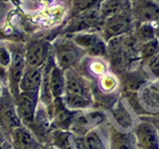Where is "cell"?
Masks as SVG:
<instances>
[{
	"label": "cell",
	"mask_w": 159,
	"mask_h": 149,
	"mask_svg": "<svg viewBox=\"0 0 159 149\" xmlns=\"http://www.w3.org/2000/svg\"><path fill=\"white\" fill-rule=\"evenodd\" d=\"M52 53L55 62L64 71L79 69L87 53L73 41L69 34L59 35L52 42Z\"/></svg>",
	"instance_id": "cell-1"
},
{
	"label": "cell",
	"mask_w": 159,
	"mask_h": 149,
	"mask_svg": "<svg viewBox=\"0 0 159 149\" xmlns=\"http://www.w3.org/2000/svg\"><path fill=\"white\" fill-rule=\"evenodd\" d=\"M106 21L98 7L89 8L79 13L69 15L60 35L75 34L81 32H101Z\"/></svg>",
	"instance_id": "cell-2"
},
{
	"label": "cell",
	"mask_w": 159,
	"mask_h": 149,
	"mask_svg": "<svg viewBox=\"0 0 159 149\" xmlns=\"http://www.w3.org/2000/svg\"><path fill=\"white\" fill-rule=\"evenodd\" d=\"M11 54V62L8 69V88L13 97L20 93V82L26 69L25 43L5 42Z\"/></svg>",
	"instance_id": "cell-3"
},
{
	"label": "cell",
	"mask_w": 159,
	"mask_h": 149,
	"mask_svg": "<svg viewBox=\"0 0 159 149\" xmlns=\"http://www.w3.org/2000/svg\"><path fill=\"white\" fill-rule=\"evenodd\" d=\"M52 54V42L42 36L30 37L25 42L26 67L43 68Z\"/></svg>",
	"instance_id": "cell-4"
},
{
	"label": "cell",
	"mask_w": 159,
	"mask_h": 149,
	"mask_svg": "<svg viewBox=\"0 0 159 149\" xmlns=\"http://www.w3.org/2000/svg\"><path fill=\"white\" fill-rule=\"evenodd\" d=\"M23 124L17 114L15 101L9 88H2L0 96V130L10 141L11 132Z\"/></svg>",
	"instance_id": "cell-5"
},
{
	"label": "cell",
	"mask_w": 159,
	"mask_h": 149,
	"mask_svg": "<svg viewBox=\"0 0 159 149\" xmlns=\"http://www.w3.org/2000/svg\"><path fill=\"white\" fill-rule=\"evenodd\" d=\"M134 27H135V23L133 21L130 10H127L106 19L99 33L104 41L107 43L109 40L113 38L129 34Z\"/></svg>",
	"instance_id": "cell-6"
},
{
	"label": "cell",
	"mask_w": 159,
	"mask_h": 149,
	"mask_svg": "<svg viewBox=\"0 0 159 149\" xmlns=\"http://www.w3.org/2000/svg\"><path fill=\"white\" fill-rule=\"evenodd\" d=\"M69 35L73 41L87 53V56L104 58L107 55V43L99 32H81Z\"/></svg>",
	"instance_id": "cell-7"
},
{
	"label": "cell",
	"mask_w": 159,
	"mask_h": 149,
	"mask_svg": "<svg viewBox=\"0 0 159 149\" xmlns=\"http://www.w3.org/2000/svg\"><path fill=\"white\" fill-rule=\"evenodd\" d=\"M81 112L82 111H73L68 108L62 97L54 98L52 107L48 111L52 129L70 130L75 119Z\"/></svg>",
	"instance_id": "cell-8"
},
{
	"label": "cell",
	"mask_w": 159,
	"mask_h": 149,
	"mask_svg": "<svg viewBox=\"0 0 159 149\" xmlns=\"http://www.w3.org/2000/svg\"><path fill=\"white\" fill-rule=\"evenodd\" d=\"M66 88L65 93L79 96L93 101V86L91 81L77 69H70L65 71Z\"/></svg>",
	"instance_id": "cell-9"
},
{
	"label": "cell",
	"mask_w": 159,
	"mask_h": 149,
	"mask_svg": "<svg viewBox=\"0 0 159 149\" xmlns=\"http://www.w3.org/2000/svg\"><path fill=\"white\" fill-rule=\"evenodd\" d=\"M132 133L138 149H159V131L154 123L140 120L134 125Z\"/></svg>",
	"instance_id": "cell-10"
},
{
	"label": "cell",
	"mask_w": 159,
	"mask_h": 149,
	"mask_svg": "<svg viewBox=\"0 0 159 149\" xmlns=\"http://www.w3.org/2000/svg\"><path fill=\"white\" fill-rule=\"evenodd\" d=\"M130 13L137 24L159 21V3L154 0H130Z\"/></svg>",
	"instance_id": "cell-11"
},
{
	"label": "cell",
	"mask_w": 159,
	"mask_h": 149,
	"mask_svg": "<svg viewBox=\"0 0 159 149\" xmlns=\"http://www.w3.org/2000/svg\"><path fill=\"white\" fill-rule=\"evenodd\" d=\"M25 127H27L31 131L34 137L41 144L50 142L51 133L53 131L51 127V120H50L47 108L41 102L38 106L34 119Z\"/></svg>",
	"instance_id": "cell-12"
},
{
	"label": "cell",
	"mask_w": 159,
	"mask_h": 149,
	"mask_svg": "<svg viewBox=\"0 0 159 149\" xmlns=\"http://www.w3.org/2000/svg\"><path fill=\"white\" fill-rule=\"evenodd\" d=\"M14 101L20 120L24 126H26L35 117L40 103V96L20 92L18 96L14 97Z\"/></svg>",
	"instance_id": "cell-13"
},
{
	"label": "cell",
	"mask_w": 159,
	"mask_h": 149,
	"mask_svg": "<svg viewBox=\"0 0 159 149\" xmlns=\"http://www.w3.org/2000/svg\"><path fill=\"white\" fill-rule=\"evenodd\" d=\"M111 117L114 123L113 126L121 132H131L136 124L133 112L123 99L119 101L111 109Z\"/></svg>",
	"instance_id": "cell-14"
},
{
	"label": "cell",
	"mask_w": 159,
	"mask_h": 149,
	"mask_svg": "<svg viewBox=\"0 0 159 149\" xmlns=\"http://www.w3.org/2000/svg\"><path fill=\"white\" fill-rule=\"evenodd\" d=\"M77 149H108V138L101 129L93 127L84 136H76Z\"/></svg>",
	"instance_id": "cell-15"
},
{
	"label": "cell",
	"mask_w": 159,
	"mask_h": 149,
	"mask_svg": "<svg viewBox=\"0 0 159 149\" xmlns=\"http://www.w3.org/2000/svg\"><path fill=\"white\" fill-rule=\"evenodd\" d=\"M138 101L145 111L159 112V84L148 83L139 88Z\"/></svg>",
	"instance_id": "cell-16"
},
{
	"label": "cell",
	"mask_w": 159,
	"mask_h": 149,
	"mask_svg": "<svg viewBox=\"0 0 159 149\" xmlns=\"http://www.w3.org/2000/svg\"><path fill=\"white\" fill-rule=\"evenodd\" d=\"M10 142L13 149H42L44 144L40 143L27 127L20 126L10 134Z\"/></svg>",
	"instance_id": "cell-17"
},
{
	"label": "cell",
	"mask_w": 159,
	"mask_h": 149,
	"mask_svg": "<svg viewBox=\"0 0 159 149\" xmlns=\"http://www.w3.org/2000/svg\"><path fill=\"white\" fill-rule=\"evenodd\" d=\"M43 68L33 69L26 67L21 82H20V92L39 94L40 96Z\"/></svg>",
	"instance_id": "cell-18"
},
{
	"label": "cell",
	"mask_w": 159,
	"mask_h": 149,
	"mask_svg": "<svg viewBox=\"0 0 159 149\" xmlns=\"http://www.w3.org/2000/svg\"><path fill=\"white\" fill-rule=\"evenodd\" d=\"M108 149H137L132 131L121 132L112 127L108 137Z\"/></svg>",
	"instance_id": "cell-19"
},
{
	"label": "cell",
	"mask_w": 159,
	"mask_h": 149,
	"mask_svg": "<svg viewBox=\"0 0 159 149\" xmlns=\"http://www.w3.org/2000/svg\"><path fill=\"white\" fill-rule=\"evenodd\" d=\"M65 88H66L65 71L55 63L50 72V88L53 97H62L65 93Z\"/></svg>",
	"instance_id": "cell-20"
},
{
	"label": "cell",
	"mask_w": 159,
	"mask_h": 149,
	"mask_svg": "<svg viewBox=\"0 0 159 149\" xmlns=\"http://www.w3.org/2000/svg\"><path fill=\"white\" fill-rule=\"evenodd\" d=\"M50 143L58 149H77L76 135L70 130L54 129L51 133Z\"/></svg>",
	"instance_id": "cell-21"
},
{
	"label": "cell",
	"mask_w": 159,
	"mask_h": 149,
	"mask_svg": "<svg viewBox=\"0 0 159 149\" xmlns=\"http://www.w3.org/2000/svg\"><path fill=\"white\" fill-rule=\"evenodd\" d=\"M80 66H84L89 76L97 79L108 73V63L104 60V58H93L86 56Z\"/></svg>",
	"instance_id": "cell-22"
},
{
	"label": "cell",
	"mask_w": 159,
	"mask_h": 149,
	"mask_svg": "<svg viewBox=\"0 0 159 149\" xmlns=\"http://www.w3.org/2000/svg\"><path fill=\"white\" fill-rule=\"evenodd\" d=\"M98 9L102 16L107 19L122 11L130 10V0H103Z\"/></svg>",
	"instance_id": "cell-23"
},
{
	"label": "cell",
	"mask_w": 159,
	"mask_h": 149,
	"mask_svg": "<svg viewBox=\"0 0 159 149\" xmlns=\"http://www.w3.org/2000/svg\"><path fill=\"white\" fill-rule=\"evenodd\" d=\"M11 62V54L4 41H0V86L8 88V69Z\"/></svg>",
	"instance_id": "cell-24"
},
{
	"label": "cell",
	"mask_w": 159,
	"mask_h": 149,
	"mask_svg": "<svg viewBox=\"0 0 159 149\" xmlns=\"http://www.w3.org/2000/svg\"><path fill=\"white\" fill-rule=\"evenodd\" d=\"M98 86L99 91L102 93L109 94L113 93L118 88V79L111 73H107L101 78H98Z\"/></svg>",
	"instance_id": "cell-25"
},
{
	"label": "cell",
	"mask_w": 159,
	"mask_h": 149,
	"mask_svg": "<svg viewBox=\"0 0 159 149\" xmlns=\"http://www.w3.org/2000/svg\"><path fill=\"white\" fill-rule=\"evenodd\" d=\"M135 38L137 41L142 44L150 41L155 37V28L153 23H142L138 24L135 30Z\"/></svg>",
	"instance_id": "cell-26"
},
{
	"label": "cell",
	"mask_w": 159,
	"mask_h": 149,
	"mask_svg": "<svg viewBox=\"0 0 159 149\" xmlns=\"http://www.w3.org/2000/svg\"><path fill=\"white\" fill-rule=\"evenodd\" d=\"M139 54H140V58L144 61L159 54V40L157 38H154L150 41L140 44Z\"/></svg>",
	"instance_id": "cell-27"
},
{
	"label": "cell",
	"mask_w": 159,
	"mask_h": 149,
	"mask_svg": "<svg viewBox=\"0 0 159 149\" xmlns=\"http://www.w3.org/2000/svg\"><path fill=\"white\" fill-rule=\"evenodd\" d=\"M146 66L151 74L156 79H159V54L146 60Z\"/></svg>",
	"instance_id": "cell-28"
},
{
	"label": "cell",
	"mask_w": 159,
	"mask_h": 149,
	"mask_svg": "<svg viewBox=\"0 0 159 149\" xmlns=\"http://www.w3.org/2000/svg\"><path fill=\"white\" fill-rule=\"evenodd\" d=\"M0 149H13V147H12L11 142L6 141V142H4L3 144L0 145Z\"/></svg>",
	"instance_id": "cell-29"
},
{
	"label": "cell",
	"mask_w": 159,
	"mask_h": 149,
	"mask_svg": "<svg viewBox=\"0 0 159 149\" xmlns=\"http://www.w3.org/2000/svg\"><path fill=\"white\" fill-rule=\"evenodd\" d=\"M6 141H9V140L7 139V137L3 134V132L0 130V145H1V144H3L4 142H6Z\"/></svg>",
	"instance_id": "cell-30"
},
{
	"label": "cell",
	"mask_w": 159,
	"mask_h": 149,
	"mask_svg": "<svg viewBox=\"0 0 159 149\" xmlns=\"http://www.w3.org/2000/svg\"><path fill=\"white\" fill-rule=\"evenodd\" d=\"M1 91H2V88H1V86H0V96H1Z\"/></svg>",
	"instance_id": "cell-31"
},
{
	"label": "cell",
	"mask_w": 159,
	"mask_h": 149,
	"mask_svg": "<svg viewBox=\"0 0 159 149\" xmlns=\"http://www.w3.org/2000/svg\"><path fill=\"white\" fill-rule=\"evenodd\" d=\"M154 1H156L157 3H159V0H154Z\"/></svg>",
	"instance_id": "cell-32"
},
{
	"label": "cell",
	"mask_w": 159,
	"mask_h": 149,
	"mask_svg": "<svg viewBox=\"0 0 159 149\" xmlns=\"http://www.w3.org/2000/svg\"><path fill=\"white\" fill-rule=\"evenodd\" d=\"M157 126V128H158V131H159V124H158V125H156Z\"/></svg>",
	"instance_id": "cell-33"
},
{
	"label": "cell",
	"mask_w": 159,
	"mask_h": 149,
	"mask_svg": "<svg viewBox=\"0 0 159 149\" xmlns=\"http://www.w3.org/2000/svg\"><path fill=\"white\" fill-rule=\"evenodd\" d=\"M137 149H138V148H137Z\"/></svg>",
	"instance_id": "cell-34"
}]
</instances>
